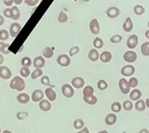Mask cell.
<instances>
[{"instance_id":"50","label":"cell","mask_w":149,"mask_h":133,"mask_svg":"<svg viewBox=\"0 0 149 133\" xmlns=\"http://www.w3.org/2000/svg\"><path fill=\"white\" fill-rule=\"evenodd\" d=\"M5 23V18L3 16L0 15V26L3 25V24Z\"/></svg>"},{"instance_id":"5","label":"cell","mask_w":149,"mask_h":133,"mask_svg":"<svg viewBox=\"0 0 149 133\" xmlns=\"http://www.w3.org/2000/svg\"><path fill=\"white\" fill-rule=\"evenodd\" d=\"M123 59L127 63H134L137 59V55L134 51L129 50L123 54Z\"/></svg>"},{"instance_id":"25","label":"cell","mask_w":149,"mask_h":133,"mask_svg":"<svg viewBox=\"0 0 149 133\" xmlns=\"http://www.w3.org/2000/svg\"><path fill=\"white\" fill-rule=\"evenodd\" d=\"M135 108H136V110H138V111H144V110L146 109V104H145L144 100H137V101H136Z\"/></svg>"},{"instance_id":"34","label":"cell","mask_w":149,"mask_h":133,"mask_svg":"<svg viewBox=\"0 0 149 133\" xmlns=\"http://www.w3.org/2000/svg\"><path fill=\"white\" fill-rule=\"evenodd\" d=\"M133 107H134V104H133V103L130 100H126L123 103V108L125 110H126V111L131 110L133 109Z\"/></svg>"},{"instance_id":"7","label":"cell","mask_w":149,"mask_h":133,"mask_svg":"<svg viewBox=\"0 0 149 133\" xmlns=\"http://www.w3.org/2000/svg\"><path fill=\"white\" fill-rule=\"evenodd\" d=\"M57 62L60 66H69L70 64H71V58L68 55L63 54V55H60L57 57Z\"/></svg>"},{"instance_id":"16","label":"cell","mask_w":149,"mask_h":133,"mask_svg":"<svg viewBox=\"0 0 149 133\" xmlns=\"http://www.w3.org/2000/svg\"><path fill=\"white\" fill-rule=\"evenodd\" d=\"M39 107L40 108V110H42V111H45V112H47L49 110H51V103L49 102V100H42L39 102Z\"/></svg>"},{"instance_id":"15","label":"cell","mask_w":149,"mask_h":133,"mask_svg":"<svg viewBox=\"0 0 149 133\" xmlns=\"http://www.w3.org/2000/svg\"><path fill=\"white\" fill-rule=\"evenodd\" d=\"M123 31L126 32H130L134 29V23L132 21V19L130 17H127L126 21H124L123 25Z\"/></svg>"},{"instance_id":"30","label":"cell","mask_w":149,"mask_h":133,"mask_svg":"<svg viewBox=\"0 0 149 133\" xmlns=\"http://www.w3.org/2000/svg\"><path fill=\"white\" fill-rule=\"evenodd\" d=\"M9 47H10V44L5 43L3 42H0V53L3 54H9L10 53Z\"/></svg>"},{"instance_id":"46","label":"cell","mask_w":149,"mask_h":133,"mask_svg":"<svg viewBox=\"0 0 149 133\" xmlns=\"http://www.w3.org/2000/svg\"><path fill=\"white\" fill-rule=\"evenodd\" d=\"M39 0H24V3L29 6H35L39 3Z\"/></svg>"},{"instance_id":"61","label":"cell","mask_w":149,"mask_h":133,"mask_svg":"<svg viewBox=\"0 0 149 133\" xmlns=\"http://www.w3.org/2000/svg\"><path fill=\"white\" fill-rule=\"evenodd\" d=\"M148 117H149V114H148Z\"/></svg>"},{"instance_id":"56","label":"cell","mask_w":149,"mask_h":133,"mask_svg":"<svg viewBox=\"0 0 149 133\" xmlns=\"http://www.w3.org/2000/svg\"><path fill=\"white\" fill-rule=\"evenodd\" d=\"M97 133H108V132L106 130H103V131H101V132H99Z\"/></svg>"},{"instance_id":"48","label":"cell","mask_w":149,"mask_h":133,"mask_svg":"<svg viewBox=\"0 0 149 133\" xmlns=\"http://www.w3.org/2000/svg\"><path fill=\"white\" fill-rule=\"evenodd\" d=\"M3 3L6 6H11L13 5V0H3Z\"/></svg>"},{"instance_id":"14","label":"cell","mask_w":149,"mask_h":133,"mask_svg":"<svg viewBox=\"0 0 149 133\" xmlns=\"http://www.w3.org/2000/svg\"><path fill=\"white\" fill-rule=\"evenodd\" d=\"M72 86L75 89H81L84 86L85 81L81 77H75L72 79Z\"/></svg>"},{"instance_id":"39","label":"cell","mask_w":149,"mask_h":133,"mask_svg":"<svg viewBox=\"0 0 149 133\" xmlns=\"http://www.w3.org/2000/svg\"><path fill=\"white\" fill-rule=\"evenodd\" d=\"M97 87L100 90H101V91H104V90H105L108 87V85L106 81H104V80H103V79H101V80H100L99 82H98Z\"/></svg>"},{"instance_id":"55","label":"cell","mask_w":149,"mask_h":133,"mask_svg":"<svg viewBox=\"0 0 149 133\" xmlns=\"http://www.w3.org/2000/svg\"><path fill=\"white\" fill-rule=\"evenodd\" d=\"M145 104H146V107L149 108V98L145 100Z\"/></svg>"},{"instance_id":"28","label":"cell","mask_w":149,"mask_h":133,"mask_svg":"<svg viewBox=\"0 0 149 133\" xmlns=\"http://www.w3.org/2000/svg\"><path fill=\"white\" fill-rule=\"evenodd\" d=\"M134 12L136 15L141 16L145 13V9L143 6L141 5H136L134 7Z\"/></svg>"},{"instance_id":"33","label":"cell","mask_w":149,"mask_h":133,"mask_svg":"<svg viewBox=\"0 0 149 133\" xmlns=\"http://www.w3.org/2000/svg\"><path fill=\"white\" fill-rule=\"evenodd\" d=\"M123 108V106L119 102H115L111 104V109L113 111L114 113H118Z\"/></svg>"},{"instance_id":"11","label":"cell","mask_w":149,"mask_h":133,"mask_svg":"<svg viewBox=\"0 0 149 133\" xmlns=\"http://www.w3.org/2000/svg\"><path fill=\"white\" fill-rule=\"evenodd\" d=\"M134 72H135V67L133 65H130V64L124 66L121 69V74H122V75L126 76V77L131 76V75L134 74Z\"/></svg>"},{"instance_id":"58","label":"cell","mask_w":149,"mask_h":133,"mask_svg":"<svg viewBox=\"0 0 149 133\" xmlns=\"http://www.w3.org/2000/svg\"><path fill=\"white\" fill-rule=\"evenodd\" d=\"M82 2H85V3H88V2H90V0H82Z\"/></svg>"},{"instance_id":"20","label":"cell","mask_w":149,"mask_h":133,"mask_svg":"<svg viewBox=\"0 0 149 133\" xmlns=\"http://www.w3.org/2000/svg\"><path fill=\"white\" fill-rule=\"evenodd\" d=\"M45 94H46V97L48 98V100L52 102V101H54V100H56L57 99V94H56V92L54 91L53 89H46L45 90Z\"/></svg>"},{"instance_id":"18","label":"cell","mask_w":149,"mask_h":133,"mask_svg":"<svg viewBox=\"0 0 149 133\" xmlns=\"http://www.w3.org/2000/svg\"><path fill=\"white\" fill-rule=\"evenodd\" d=\"M142 96V93L141 92V90L137 89H135L130 92V99L132 100V101H137L139 100Z\"/></svg>"},{"instance_id":"40","label":"cell","mask_w":149,"mask_h":133,"mask_svg":"<svg viewBox=\"0 0 149 133\" xmlns=\"http://www.w3.org/2000/svg\"><path fill=\"white\" fill-rule=\"evenodd\" d=\"M42 75V71L41 69H36L31 74V79H36Z\"/></svg>"},{"instance_id":"26","label":"cell","mask_w":149,"mask_h":133,"mask_svg":"<svg viewBox=\"0 0 149 133\" xmlns=\"http://www.w3.org/2000/svg\"><path fill=\"white\" fill-rule=\"evenodd\" d=\"M141 51L143 56H149V42H146L141 45Z\"/></svg>"},{"instance_id":"3","label":"cell","mask_w":149,"mask_h":133,"mask_svg":"<svg viewBox=\"0 0 149 133\" xmlns=\"http://www.w3.org/2000/svg\"><path fill=\"white\" fill-rule=\"evenodd\" d=\"M12 77L11 70L6 66H0V78L2 79L8 80Z\"/></svg>"},{"instance_id":"24","label":"cell","mask_w":149,"mask_h":133,"mask_svg":"<svg viewBox=\"0 0 149 133\" xmlns=\"http://www.w3.org/2000/svg\"><path fill=\"white\" fill-rule=\"evenodd\" d=\"M83 100L89 105H94L97 103V98L94 95L89 96H83Z\"/></svg>"},{"instance_id":"2","label":"cell","mask_w":149,"mask_h":133,"mask_svg":"<svg viewBox=\"0 0 149 133\" xmlns=\"http://www.w3.org/2000/svg\"><path fill=\"white\" fill-rule=\"evenodd\" d=\"M139 39L138 36L136 35H132L128 38L127 42H126V46L130 49H135L138 44Z\"/></svg>"},{"instance_id":"8","label":"cell","mask_w":149,"mask_h":133,"mask_svg":"<svg viewBox=\"0 0 149 133\" xmlns=\"http://www.w3.org/2000/svg\"><path fill=\"white\" fill-rule=\"evenodd\" d=\"M120 13V10L116 6H111L106 11V14L111 19H115V18L118 17Z\"/></svg>"},{"instance_id":"37","label":"cell","mask_w":149,"mask_h":133,"mask_svg":"<svg viewBox=\"0 0 149 133\" xmlns=\"http://www.w3.org/2000/svg\"><path fill=\"white\" fill-rule=\"evenodd\" d=\"M68 20V17L66 13L61 11V13H59V16H58V21L60 23H66Z\"/></svg>"},{"instance_id":"27","label":"cell","mask_w":149,"mask_h":133,"mask_svg":"<svg viewBox=\"0 0 149 133\" xmlns=\"http://www.w3.org/2000/svg\"><path fill=\"white\" fill-rule=\"evenodd\" d=\"M84 125H85V123L84 121L82 120V119H80V118H78V119H75L74 121V122H73V126H74V128L75 129H78V130H79V129H82V128H84Z\"/></svg>"},{"instance_id":"9","label":"cell","mask_w":149,"mask_h":133,"mask_svg":"<svg viewBox=\"0 0 149 133\" xmlns=\"http://www.w3.org/2000/svg\"><path fill=\"white\" fill-rule=\"evenodd\" d=\"M21 29H22V27L20 24L13 23L10 28V35L13 38H16L18 35V34L21 32Z\"/></svg>"},{"instance_id":"10","label":"cell","mask_w":149,"mask_h":133,"mask_svg":"<svg viewBox=\"0 0 149 133\" xmlns=\"http://www.w3.org/2000/svg\"><path fill=\"white\" fill-rule=\"evenodd\" d=\"M118 85L119 89L122 93L123 94H128L130 92V87L129 86L128 81H126L125 78H121L118 82Z\"/></svg>"},{"instance_id":"38","label":"cell","mask_w":149,"mask_h":133,"mask_svg":"<svg viewBox=\"0 0 149 133\" xmlns=\"http://www.w3.org/2000/svg\"><path fill=\"white\" fill-rule=\"evenodd\" d=\"M20 74L21 75V77L23 78H28L31 74V71L29 69V67H24L23 66L21 70H20Z\"/></svg>"},{"instance_id":"6","label":"cell","mask_w":149,"mask_h":133,"mask_svg":"<svg viewBox=\"0 0 149 133\" xmlns=\"http://www.w3.org/2000/svg\"><path fill=\"white\" fill-rule=\"evenodd\" d=\"M90 30L91 31V33L93 35H98L100 31V24L98 22L97 19H93L92 21H90Z\"/></svg>"},{"instance_id":"60","label":"cell","mask_w":149,"mask_h":133,"mask_svg":"<svg viewBox=\"0 0 149 133\" xmlns=\"http://www.w3.org/2000/svg\"><path fill=\"white\" fill-rule=\"evenodd\" d=\"M1 132H2V130H1V128H0V133H1Z\"/></svg>"},{"instance_id":"45","label":"cell","mask_w":149,"mask_h":133,"mask_svg":"<svg viewBox=\"0 0 149 133\" xmlns=\"http://www.w3.org/2000/svg\"><path fill=\"white\" fill-rule=\"evenodd\" d=\"M29 116V114L27 112H18L17 114V118L18 120H23Z\"/></svg>"},{"instance_id":"53","label":"cell","mask_w":149,"mask_h":133,"mask_svg":"<svg viewBox=\"0 0 149 133\" xmlns=\"http://www.w3.org/2000/svg\"><path fill=\"white\" fill-rule=\"evenodd\" d=\"M3 61H4V57L2 54L0 53V65L3 64Z\"/></svg>"},{"instance_id":"36","label":"cell","mask_w":149,"mask_h":133,"mask_svg":"<svg viewBox=\"0 0 149 133\" xmlns=\"http://www.w3.org/2000/svg\"><path fill=\"white\" fill-rule=\"evenodd\" d=\"M10 37V32L5 29H3L0 31V40L1 41H6Z\"/></svg>"},{"instance_id":"62","label":"cell","mask_w":149,"mask_h":133,"mask_svg":"<svg viewBox=\"0 0 149 133\" xmlns=\"http://www.w3.org/2000/svg\"></svg>"},{"instance_id":"13","label":"cell","mask_w":149,"mask_h":133,"mask_svg":"<svg viewBox=\"0 0 149 133\" xmlns=\"http://www.w3.org/2000/svg\"><path fill=\"white\" fill-rule=\"evenodd\" d=\"M43 92H42L41 89H36L32 92V95H31V100L35 103H38L43 100Z\"/></svg>"},{"instance_id":"1","label":"cell","mask_w":149,"mask_h":133,"mask_svg":"<svg viewBox=\"0 0 149 133\" xmlns=\"http://www.w3.org/2000/svg\"><path fill=\"white\" fill-rule=\"evenodd\" d=\"M10 87L11 89L22 92L25 89V82L20 76H15L10 83Z\"/></svg>"},{"instance_id":"17","label":"cell","mask_w":149,"mask_h":133,"mask_svg":"<svg viewBox=\"0 0 149 133\" xmlns=\"http://www.w3.org/2000/svg\"><path fill=\"white\" fill-rule=\"evenodd\" d=\"M30 96H29V94H27V93H20V94L18 95L17 96V100L18 103H20L21 104H26V103H28L30 101Z\"/></svg>"},{"instance_id":"59","label":"cell","mask_w":149,"mask_h":133,"mask_svg":"<svg viewBox=\"0 0 149 133\" xmlns=\"http://www.w3.org/2000/svg\"><path fill=\"white\" fill-rule=\"evenodd\" d=\"M148 28H149V21H148Z\"/></svg>"},{"instance_id":"23","label":"cell","mask_w":149,"mask_h":133,"mask_svg":"<svg viewBox=\"0 0 149 133\" xmlns=\"http://www.w3.org/2000/svg\"><path fill=\"white\" fill-rule=\"evenodd\" d=\"M88 57L89 59L91 60V61H97L99 57H100V55H99V53L96 49H90L89 53H88Z\"/></svg>"},{"instance_id":"4","label":"cell","mask_w":149,"mask_h":133,"mask_svg":"<svg viewBox=\"0 0 149 133\" xmlns=\"http://www.w3.org/2000/svg\"><path fill=\"white\" fill-rule=\"evenodd\" d=\"M61 90L63 95H64L65 97L67 98H72L74 94V89L69 84L63 85Z\"/></svg>"},{"instance_id":"44","label":"cell","mask_w":149,"mask_h":133,"mask_svg":"<svg viewBox=\"0 0 149 133\" xmlns=\"http://www.w3.org/2000/svg\"><path fill=\"white\" fill-rule=\"evenodd\" d=\"M41 83L44 85H50V80H49V78L46 75H44L42 76L41 78Z\"/></svg>"},{"instance_id":"47","label":"cell","mask_w":149,"mask_h":133,"mask_svg":"<svg viewBox=\"0 0 149 133\" xmlns=\"http://www.w3.org/2000/svg\"><path fill=\"white\" fill-rule=\"evenodd\" d=\"M3 15L6 18H11V9L6 8L5 10L3 11Z\"/></svg>"},{"instance_id":"12","label":"cell","mask_w":149,"mask_h":133,"mask_svg":"<svg viewBox=\"0 0 149 133\" xmlns=\"http://www.w3.org/2000/svg\"><path fill=\"white\" fill-rule=\"evenodd\" d=\"M32 64H33V66L36 67V69H41L46 65V60L44 59L43 56H39L34 59Z\"/></svg>"},{"instance_id":"54","label":"cell","mask_w":149,"mask_h":133,"mask_svg":"<svg viewBox=\"0 0 149 133\" xmlns=\"http://www.w3.org/2000/svg\"><path fill=\"white\" fill-rule=\"evenodd\" d=\"M145 37H146L148 39H149V30H147V31H145Z\"/></svg>"},{"instance_id":"32","label":"cell","mask_w":149,"mask_h":133,"mask_svg":"<svg viewBox=\"0 0 149 133\" xmlns=\"http://www.w3.org/2000/svg\"><path fill=\"white\" fill-rule=\"evenodd\" d=\"M93 93H94V89L90 85H88V86L84 88V89H83V96H92V95H93Z\"/></svg>"},{"instance_id":"31","label":"cell","mask_w":149,"mask_h":133,"mask_svg":"<svg viewBox=\"0 0 149 133\" xmlns=\"http://www.w3.org/2000/svg\"><path fill=\"white\" fill-rule=\"evenodd\" d=\"M93 46L95 47L96 49H101L104 46V41L102 39L99 38V37H97L94 41H93Z\"/></svg>"},{"instance_id":"43","label":"cell","mask_w":149,"mask_h":133,"mask_svg":"<svg viewBox=\"0 0 149 133\" xmlns=\"http://www.w3.org/2000/svg\"><path fill=\"white\" fill-rule=\"evenodd\" d=\"M79 46H73L69 50V56H74V55L79 53Z\"/></svg>"},{"instance_id":"52","label":"cell","mask_w":149,"mask_h":133,"mask_svg":"<svg viewBox=\"0 0 149 133\" xmlns=\"http://www.w3.org/2000/svg\"><path fill=\"white\" fill-rule=\"evenodd\" d=\"M138 133H149V131L148 129H146V128H143Z\"/></svg>"},{"instance_id":"19","label":"cell","mask_w":149,"mask_h":133,"mask_svg":"<svg viewBox=\"0 0 149 133\" xmlns=\"http://www.w3.org/2000/svg\"><path fill=\"white\" fill-rule=\"evenodd\" d=\"M21 17V11L17 6H14L11 8V19L14 21H17Z\"/></svg>"},{"instance_id":"49","label":"cell","mask_w":149,"mask_h":133,"mask_svg":"<svg viewBox=\"0 0 149 133\" xmlns=\"http://www.w3.org/2000/svg\"><path fill=\"white\" fill-rule=\"evenodd\" d=\"M77 133H90V131H89L88 128H86V127H84V128H82V130L79 131V132H78Z\"/></svg>"},{"instance_id":"57","label":"cell","mask_w":149,"mask_h":133,"mask_svg":"<svg viewBox=\"0 0 149 133\" xmlns=\"http://www.w3.org/2000/svg\"><path fill=\"white\" fill-rule=\"evenodd\" d=\"M3 133H12L10 132V131H9V130H5V131H3Z\"/></svg>"},{"instance_id":"42","label":"cell","mask_w":149,"mask_h":133,"mask_svg":"<svg viewBox=\"0 0 149 133\" xmlns=\"http://www.w3.org/2000/svg\"><path fill=\"white\" fill-rule=\"evenodd\" d=\"M129 86L130 88H136L138 85V80L136 78H131L128 82Z\"/></svg>"},{"instance_id":"35","label":"cell","mask_w":149,"mask_h":133,"mask_svg":"<svg viewBox=\"0 0 149 133\" xmlns=\"http://www.w3.org/2000/svg\"><path fill=\"white\" fill-rule=\"evenodd\" d=\"M21 64H22V66H24V67H29V66H31L32 61H31V60L30 57H29V56H25V57H24L23 59L21 60Z\"/></svg>"},{"instance_id":"51","label":"cell","mask_w":149,"mask_h":133,"mask_svg":"<svg viewBox=\"0 0 149 133\" xmlns=\"http://www.w3.org/2000/svg\"><path fill=\"white\" fill-rule=\"evenodd\" d=\"M23 2V0H13V3H15L16 5H21Z\"/></svg>"},{"instance_id":"21","label":"cell","mask_w":149,"mask_h":133,"mask_svg":"<svg viewBox=\"0 0 149 133\" xmlns=\"http://www.w3.org/2000/svg\"><path fill=\"white\" fill-rule=\"evenodd\" d=\"M117 121V116L115 114H109L106 116L105 123L107 125H113Z\"/></svg>"},{"instance_id":"41","label":"cell","mask_w":149,"mask_h":133,"mask_svg":"<svg viewBox=\"0 0 149 133\" xmlns=\"http://www.w3.org/2000/svg\"><path fill=\"white\" fill-rule=\"evenodd\" d=\"M123 40V37L119 35H113L111 38L110 39V41L111 43H119L121 41Z\"/></svg>"},{"instance_id":"22","label":"cell","mask_w":149,"mask_h":133,"mask_svg":"<svg viewBox=\"0 0 149 133\" xmlns=\"http://www.w3.org/2000/svg\"><path fill=\"white\" fill-rule=\"evenodd\" d=\"M99 58H100V60L103 62V63H108V62H110L111 60L112 55H111V53L110 52L104 51L100 54V56Z\"/></svg>"},{"instance_id":"29","label":"cell","mask_w":149,"mask_h":133,"mask_svg":"<svg viewBox=\"0 0 149 133\" xmlns=\"http://www.w3.org/2000/svg\"><path fill=\"white\" fill-rule=\"evenodd\" d=\"M42 55L45 58L49 59V58H52L54 56V51L52 50L50 47H46L42 51Z\"/></svg>"}]
</instances>
